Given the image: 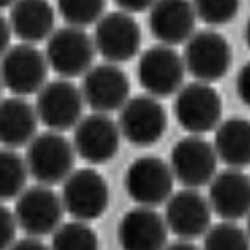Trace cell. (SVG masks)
<instances>
[{"label":"cell","mask_w":250,"mask_h":250,"mask_svg":"<svg viewBox=\"0 0 250 250\" xmlns=\"http://www.w3.org/2000/svg\"><path fill=\"white\" fill-rule=\"evenodd\" d=\"M17 228L19 225H17L14 212L0 202V250H8L15 241Z\"/></svg>","instance_id":"28"},{"label":"cell","mask_w":250,"mask_h":250,"mask_svg":"<svg viewBox=\"0 0 250 250\" xmlns=\"http://www.w3.org/2000/svg\"><path fill=\"white\" fill-rule=\"evenodd\" d=\"M121 130L115 119L105 113L83 116L73 128L76 154L91 165H105L116 157L121 145Z\"/></svg>","instance_id":"15"},{"label":"cell","mask_w":250,"mask_h":250,"mask_svg":"<svg viewBox=\"0 0 250 250\" xmlns=\"http://www.w3.org/2000/svg\"><path fill=\"white\" fill-rule=\"evenodd\" d=\"M202 250H250V238L235 222H222L207 230Z\"/></svg>","instance_id":"25"},{"label":"cell","mask_w":250,"mask_h":250,"mask_svg":"<svg viewBox=\"0 0 250 250\" xmlns=\"http://www.w3.org/2000/svg\"><path fill=\"white\" fill-rule=\"evenodd\" d=\"M8 250H51V249L47 247L40 238L27 235L26 238L14 241Z\"/></svg>","instance_id":"31"},{"label":"cell","mask_w":250,"mask_h":250,"mask_svg":"<svg viewBox=\"0 0 250 250\" xmlns=\"http://www.w3.org/2000/svg\"><path fill=\"white\" fill-rule=\"evenodd\" d=\"M244 40H246V44L250 50V17H249V20L244 26Z\"/></svg>","instance_id":"34"},{"label":"cell","mask_w":250,"mask_h":250,"mask_svg":"<svg viewBox=\"0 0 250 250\" xmlns=\"http://www.w3.org/2000/svg\"><path fill=\"white\" fill-rule=\"evenodd\" d=\"M94 44L100 55L110 63H124L137 56L142 30L136 19L121 9L107 12L95 23Z\"/></svg>","instance_id":"13"},{"label":"cell","mask_w":250,"mask_h":250,"mask_svg":"<svg viewBox=\"0 0 250 250\" xmlns=\"http://www.w3.org/2000/svg\"><path fill=\"white\" fill-rule=\"evenodd\" d=\"M84 100L80 87L69 79L47 82L37 94L38 119L51 131L63 133L73 130L83 118Z\"/></svg>","instance_id":"9"},{"label":"cell","mask_w":250,"mask_h":250,"mask_svg":"<svg viewBox=\"0 0 250 250\" xmlns=\"http://www.w3.org/2000/svg\"><path fill=\"white\" fill-rule=\"evenodd\" d=\"M2 89H3V83H2V79H0V97H2Z\"/></svg>","instance_id":"37"},{"label":"cell","mask_w":250,"mask_h":250,"mask_svg":"<svg viewBox=\"0 0 250 250\" xmlns=\"http://www.w3.org/2000/svg\"><path fill=\"white\" fill-rule=\"evenodd\" d=\"M211 207L196 188H183L166 202L165 220L170 232L180 238L193 241L204 237L211 228Z\"/></svg>","instance_id":"16"},{"label":"cell","mask_w":250,"mask_h":250,"mask_svg":"<svg viewBox=\"0 0 250 250\" xmlns=\"http://www.w3.org/2000/svg\"><path fill=\"white\" fill-rule=\"evenodd\" d=\"M167 237L165 216L151 207L131 208L118 223V241L122 250H163Z\"/></svg>","instance_id":"17"},{"label":"cell","mask_w":250,"mask_h":250,"mask_svg":"<svg viewBox=\"0 0 250 250\" xmlns=\"http://www.w3.org/2000/svg\"><path fill=\"white\" fill-rule=\"evenodd\" d=\"M183 61L186 71L198 82L214 83L223 79L232 65V48L214 29L194 32L186 41Z\"/></svg>","instance_id":"3"},{"label":"cell","mask_w":250,"mask_h":250,"mask_svg":"<svg viewBox=\"0 0 250 250\" xmlns=\"http://www.w3.org/2000/svg\"><path fill=\"white\" fill-rule=\"evenodd\" d=\"M173 180L169 163L157 155H144L133 160L125 170L124 187L137 205L155 208L172 196Z\"/></svg>","instance_id":"7"},{"label":"cell","mask_w":250,"mask_h":250,"mask_svg":"<svg viewBox=\"0 0 250 250\" xmlns=\"http://www.w3.org/2000/svg\"><path fill=\"white\" fill-rule=\"evenodd\" d=\"M173 113L181 128L190 134L204 136L222 122L223 100L209 83L191 82L175 94Z\"/></svg>","instance_id":"2"},{"label":"cell","mask_w":250,"mask_h":250,"mask_svg":"<svg viewBox=\"0 0 250 250\" xmlns=\"http://www.w3.org/2000/svg\"><path fill=\"white\" fill-rule=\"evenodd\" d=\"M51 250H100L97 232L86 222L62 223L53 232Z\"/></svg>","instance_id":"24"},{"label":"cell","mask_w":250,"mask_h":250,"mask_svg":"<svg viewBox=\"0 0 250 250\" xmlns=\"http://www.w3.org/2000/svg\"><path fill=\"white\" fill-rule=\"evenodd\" d=\"M17 0H0V9H5V8H11Z\"/></svg>","instance_id":"35"},{"label":"cell","mask_w":250,"mask_h":250,"mask_svg":"<svg viewBox=\"0 0 250 250\" xmlns=\"http://www.w3.org/2000/svg\"><path fill=\"white\" fill-rule=\"evenodd\" d=\"M62 184L63 208L74 220L89 223L100 219L109 208L110 188L98 170L91 167L73 170Z\"/></svg>","instance_id":"4"},{"label":"cell","mask_w":250,"mask_h":250,"mask_svg":"<svg viewBox=\"0 0 250 250\" xmlns=\"http://www.w3.org/2000/svg\"><path fill=\"white\" fill-rule=\"evenodd\" d=\"M58 9L69 26L84 29L104 15L105 0H58Z\"/></svg>","instance_id":"26"},{"label":"cell","mask_w":250,"mask_h":250,"mask_svg":"<svg viewBox=\"0 0 250 250\" xmlns=\"http://www.w3.org/2000/svg\"><path fill=\"white\" fill-rule=\"evenodd\" d=\"M219 157L214 145L202 136L188 134L172 146L169 166L175 180L187 188L211 183L217 173Z\"/></svg>","instance_id":"10"},{"label":"cell","mask_w":250,"mask_h":250,"mask_svg":"<svg viewBox=\"0 0 250 250\" xmlns=\"http://www.w3.org/2000/svg\"><path fill=\"white\" fill-rule=\"evenodd\" d=\"M214 131L212 145L219 160L234 169L250 166V119L241 116L225 119Z\"/></svg>","instance_id":"22"},{"label":"cell","mask_w":250,"mask_h":250,"mask_svg":"<svg viewBox=\"0 0 250 250\" xmlns=\"http://www.w3.org/2000/svg\"><path fill=\"white\" fill-rule=\"evenodd\" d=\"M198 15L190 0H155L148 24L154 38L169 47L186 42L196 29Z\"/></svg>","instance_id":"19"},{"label":"cell","mask_w":250,"mask_h":250,"mask_svg":"<svg viewBox=\"0 0 250 250\" xmlns=\"http://www.w3.org/2000/svg\"><path fill=\"white\" fill-rule=\"evenodd\" d=\"M247 235H249V238H250V212H249V216H247Z\"/></svg>","instance_id":"36"},{"label":"cell","mask_w":250,"mask_h":250,"mask_svg":"<svg viewBox=\"0 0 250 250\" xmlns=\"http://www.w3.org/2000/svg\"><path fill=\"white\" fill-rule=\"evenodd\" d=\"M38 115L35 105L24 97L0 100V144L5 148L17 149L27 146L38 133Z\"/></svg>","instance_id":"21"},{"label":"cell","mask_w":250,"mask_h":250,"mask_svg":"<svg viewBox=\"0 0 250 250\" xmlns=\"http://www.w3.org/2000/svg\"><path fill=\"white\" fill-rule=\"evenodd\" d=\"M113 2L118 5L121 11L133 15V14L149 11V8L154 5L155 0H113Z\"/></svg>","instance_id":"30"},{"label":"cell","mask_w":250,"mask_h":250,"mask_svg":"<svg viewBox=\"0 0 250 250\" xmlns=\"http://www.w3.org/2000/svg\"><path fill=\"white\" fill-rule=\"evenodd\" d=\"M163 250H201L198 246H194L191 241L187 240H178L172 244H167Z\"/></svg>","instance_id":"33"},{"label":"cell","mask_w":250,"mask_h":250,"mask_svg":"<svg viewBox=\"0 0 250 250\" xmlns=\"http://www.w3.org/2000/svg\"><path fill=\"white\" fill-rule=\"evenodd\" d=\"M94 38L84 29L65 26L56 29L47 40L45 58L50 68L62 79L84 76L95 58Z\"/></svg>","instance_id":"5"},{"label":"cell","mask_w":250,"mask_h":250,"mask_svg":"<svg viewBox=\"0 0 250 250\" xmlns=\"http://www.w3.org/2000/svg\"><path fill=\"white\" fill-rule=\"evenodd\" d=\"M11 35H12V30H11L9 21L0 14V58H2L11 47Z\"/></svg>","instance_id":"32"},{"label":"cell","mask_w":250,"mask_h":250,"mask_svg":"<svg viewBox=\"0 0 250 250\" xmlns=\"http://www.w3.org/2000/svg\"><path fill=\"white\" fill-rule=\"evenodd\" d=\"M80 91L87 104L95 113L110 115L119 112L128 101L131 83L127 73L116 63H98L89 68L83 76Z\"/></svg>","instance_id":"14"},{"label":"cell","mask_w":250,"mask_h":250,"mask_svg":"<svg viewBox=\"0 0 250 250\" xmlns=\"http://www.w3.org/2000/svg\"><path fill=\"white\" fill-rule=\"evenodd\" d=\"M137 79L148 95L167 98L175 95L184 84L186 66L183 56L173 47L158 44L145 50L139 58Z\"/></svg>","instance_id":"11"},{"label":"cell","mask_w":250,"mask_h":250,"mask_svg":"<svg viewBox=\"0 0 250 250\" xmlns=\"http://www.w3.org/2000/svg\"><path fill=\"white\" fill-rule=\"evenodd\" d=\"M9 9L11 30L21 42L37 45L55 32V9L48 0H17Z\"/></svg>","instance_id":"20"},{"label":"cell","mask_w":250,"mask_h":250,"mask_svg":"<svg viewBox=\"0 0 250 250\" xmlns=\"http://www.w3.org/2000/svg\"><path fill=\"white\" fill-rule=\"evenodd\" d=\"M29 170L26 160L15 149H0V202L19 198L26 188Z\"/></svg>","instance_id":"23"},{"label":"cell","mask_w":250,"mask_h":250,"mask_svg":"<svg viewBox=\"0 0 250 250\" xmlns=\"http://www.w3.org/2000/svg\"><path fill=\"white\" fill-rule=\"evenodd\" d=\"M122 137L137 146H151L162 139L167 128V113L158 98L142 94L130 97L118 116Z\"/></svg>","instance_id":"12"},{"label":"cell","mask_w":250,"mask_h":250,"mask_svg":"<svg viewBox=\"0 0 250 250\" xmlns=\"http://www.w3.org/2000/svg\"><path fill=\"white\" fill-rule=\"evenodd\" d=\"M48 69L45 53L33 44L11 45L0 58V79L3 87L15 97L38 94L48 82Z\"/></svg>","instance_id":"6"},{"label":"cell","mask_w":250,"mask_h":250,"mask_svg":"<svg viewBox=\"0 0 250 250\" xmlns=\"http://www.w3.org/2000/svg\"><path fill=\"white\" fill-rule=\"evenodd\" d=\"M241 0H191L198 19L208 26H223L235 19Z\"/></svg>","instance_id":"27"},{"label":"cell","mask_w":250,"mask_h":250,"mask_svg":"<svg viewBox=\"0 0 250 250\" xmlns=\"http://www.w3.org/2000/svg\"><path fill=\"white\" fill-rule=\"evenodd\" d=\"M235 89L241 103L250 109V61L244 63L237 73Z\"/></svg>","instance_id":"29"},{"label":"cell","mask_w":250,"mask_h":250,"mask_svg":"<svg viewBox=\"0 0 250 250\" xmlns=\"http://www.w3.org/2000/svg\"><path fill=\"white\" fill-rule=\"evenodd\" d=\"M63 212L61 196L50 186L37 184L24 188L17 198L14 216L24 234L41 238L62 225Z\"/></svg>","instance_id":"8"},{"label":"cell","mask_w":250,"mask_h":250,"mask_svg":"<svg viewBox=\"0 0 250 250\" xmlns=\"http://www.w3.org/2000/svg\"><path fill=\"white\" fill-rule=\"evenodd\" d=\"M208 202L225 222H237L250 212V176L241 169L217 172L209 183Z\"/></svg>","instance_id":"18"},{"label":"cell","mask_w":250,"mask_h":250,"mask_svg":"<svg viewBox=\"0 0 250 250\" xmlns=\"http://www.w3.org/2000/svg\"><path fill=\"white\" fill-rule=\"evenodd\" d=\"M76 155L73 142L62 133L48 130L30 140L24 160L33 180L51 187L63 183L74 170Z\"/></svg>","instance_id":"1"}]
</instances>
